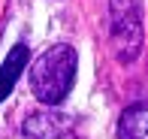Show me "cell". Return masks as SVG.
<instances>
[{
  "mask_svg": "<svg viewBox=\"0 0 148 139\" xmlns=\"http://www.w3.org/2000/svg\"><path fill=\"white\" fill-rule=\"evenodd\" d=\"M66 124H70V121H60L58 124V118H51L49 112H36V115H30L27 121H24V133H30L36 139H55L58 133L66 130Z\"/></svg>",
  "mask_w": 148,
  "mask_h": 139,
  "instance_id": "obj_5",
  "label": "cell"
},
{
  "mask_svg": "<svg viewBox=\"0 0 148 139\" xmlns=\"http://www.w3.org/2000/svg\"><path fill=\"white\" fill-rule=\"evenodd\" d=\"M24 67H27V45L18 42L15 49L6 55V61L0 64V103L12 94V88H15L18 76L24 73Z\"/></svg>",
  "mask_w": 148,
  "mask_h": 139,
  "instance_id": "obj_3",
  "label": "cell"
},
{
  "mask_svg": "<svg viewBox=\"0 0 148 139\" xmlns=\"http://www.w3.org/2000/svg\"><path fill=\"white\" fill-rule=\"evenodd\" d=\"M112 49L121 64L136 61L142 51V0H109Z\"/></svg>",
  "mask_w": 148,
  "mask_h": 139,
  "instance_id": "obj_2",
  "label": "cell"
},
{
  "mask_svg": "<svg viewBox=\"0 0 148 139\" xmlns=\"http://www.w3.org/2000/svg\"><path fill=\"white\" fill-rule=\"evenodd\" d=\"M118 139H148V106H130L118 121Z\"/></svg>",
  "mask_w": 148,
  "mask_h": 139,
  "instance_id": "obj_4",
  "label": "cell"
},
{
  "mask_svg": "<svg viewBox=\"0 0 148 139\" xmlns=\"http://www.w3.org/2000/svg\"><path fill=\"white\" fill-rule=\"evenodd\" d=\"M76 70H79V55L70 42H58L51 49H45L42 55L33 61L30 67V91L39 103L45 106H58L66 100V94L73 91L76 82Z\"/></svg>",
  "mask_w": 148,
  "mask_h": 139,
  "instance_id": "obj_1",
  "label": "cell"
}]
</instances>
